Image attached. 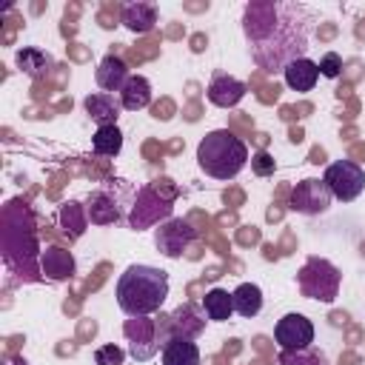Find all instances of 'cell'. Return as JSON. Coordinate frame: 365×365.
I'll return each instance as SVG.
<instances>
[{"mask_svg": "<svg viewBox=\"0 0 365 365\" xmlns=\"http://www.w3.org/2000/svg\"><path fill=\"white\" fill-rule=\"evenodd\" d=\"M171 111H174V106H171L168 100H163V103L151 106V114H154L157 120H171Z\"/></svg>", "mask_w": 365, "mask_h": 365, "instance_id": "30", "label": "cell"}, {"mask_svg": "<svg viewBox=\"0 0 365 365\" xmlns=\"http://www.w3.org/2000/svg\"><path fill=\"white\" fill-rule=\"evenodd\" d=\"M40 268H43V274H46L48 279L66 282V279L74 277L77 262H74V257H71L68 248H63V245H48V248L40 254Z\"/></svg>", "mask_w": 365, "mask_h": 365, "instance_id": "14", "label": "cell"}, {"mask_svg": "<svg viewBox=\"0 0 365 365\" xmlns=\"http://www.w3.org/2000/svg\"><path fill=\"white\" fill-rule=\"evenodd\" d=\"M120 103L125 111H140V108L151 106V83L143 74H131L120 91Z\"/></svg>", "mask_w": 365, "mask_h": 365, "instance_id": "19", "label": "cell"}, {"mask_svg": "<svg viewBox=\"0 0 365 365\" xmlns=\"http://www.w3.org/2000/svg\"><path fill=\"white\" fill-rule=\"evenodd\" d=\"M245 91H248V88H245L242 80L228 77V74H217V77L208 83L205 97H208V103L217 106V108H234V106L245 97Z\"/></svg>", "mask_w": 365, "mask_h": 365, "instance_id": "13", "label": "cell"}, {"mask_svg": "<svg viewBox=\"0 0 365 365\" xmlns=\"http://www.w3.org/2000/svg\"><path fill=\"white\" fill-rule=\"evenodd\" d=\"M299 140H302V131H299V128H297V131H291V143H299Z\"/></svg>", "mask_w": 365, "mask_h": 365, "instance_id": "34", "label": "cell"}, {"mask_svg": "<svg viewBox=\"0 0 365 365\" xmlns=\"http://www.w3.org/2000/svg\"><path fill=\"white\" fill-rule=\"evenodd\" d=\"M319 74L328 77V80L339 77V74H342V57H339L336 51H328V54L319 60Z\"/></svg>", "mask_w": 365, "mask_h": 365, "instance_id": "28", "label": "cell"}, {"mask_svg": "<svg viewBox=\"0 0 365 365\" xmlns=\"http://www.w3.org/2000/svg\"><path fill=\"white\" fill-rule=\"evenodd\" d=\"M17 66H20V71H26L31 77H43V74L51 71V57L37 51V48H20L17 51Z\"/></svg>", "mask_w": 365, "mask_h": 365, "instance_id": "25", "label": "cell"}, {"mask_svg": "<svg viewBox=\"0 0 365 365\" xmlns=\"http://www.w3.org/2000/svg\"><path fill=\"white\" fill-rule=\"evenodd\" d=\"M257 240H259V231H257V228H251V231H242V234H240V242H245V245H248V242H257Z\"/></svg>", "mask_w": 365, "mask_h": 365, "instance_id": "31", "label": "cell"}, {"mask_svg": "<svg viewBox=\"0 0 365 365\" xmlns=\"http://www.w3.org/2000/svg\"><path fill=\"white\" fill-rule=\"evenodd\" d=\"M123 194H131V185H125V180H106L103 188L88 194L86 202V217L94 225H111L123 217Z\"/></svg>", "mask_w": 365, "mask_h": 365, "instance_id": "5", "label": "cell"}, {"mask_svg": "<svg viewBox=\"0 0 365 365\" xmlns=\"http://www.w3.org/2000/svg\"><path fill=\"white\" fill-rule=\"evenodd\" d=\"M285 86L294 88V91H311L319 80V63L308 60V57H299L294 63L285 66Z\"/></svg>", "mask_w": 365, "mask_h": 365, "instance_id": "17", "label": "cell"}, {"mask_svg": "<svg viewBox=\"0 0 365 365\" xmlns=\"http://www.w3.org/2000/svg\"><path fill=\"white\" fill-rule=\"evenodd\" d=\"M331 191L325 185V180H317V177H305L299 180L294 188H291V197H288V205L305 217H317V214H325L328 205H331Z\"/></svg>", "mask_w": 365, "mask_h": 365, "instance_id": "8", "label": "cell"}, {"mask_svg": "<svg viewBox=\"0 0 365 365\" xmlns=\"http://www.w3.org/2000/svg\"><path fill=\"white\" fill-rule=\"evenodd\" d=\"M254 63L274 74L305 57L314 29V11L302 3H251L242 17Z\"/></svg>", "mask_w": 365, "mask_h": 365, "instance_id": "1", "label": "cell"}, {"mask_svg": "<svg viewBox=\"0 0 365 365\" xmlns=\"http://www.w3.org/2000/svg\"><path fill=\"white\" fill-rule=\"evenodd\" d=\"M194 240H197V228L188 220H165L154 234L157 251L168 259H180L191 248Z\"/></svg>", "mask_w": 365, "mask_h": 365, "instance_id": "9", "label": "cell"}, {"mask_svg": "<svg viewBox=\"0 0 365 365\" xmlns=\"http://www.w3.org/2000/svg\"><path fill=\"white\" fill-rule=\"evenodd\" d=\"M123 359H125V351L117 348V345H103V348L94 351L97 365H123Z\"/></svg>", "mask_w": 365, "mask_h": 365, "instance_id": "27", "label": "cell"}, {"mask_svg": "<svg viewBox=\"0 0 365 365\" xmlns=\"http://www.w3.org/2000/svg\"><path fill=\"white\" fill-rule=\"evenodd\" d=\"M274 168H277V163H274V157L268 151H257L251 157V171L257 177H268V174H274Z\"/></svg>", "mask_w": 365, "mask_h": 365, "instance_id": "29", "label": "cell"}, {"mask_svg": "<svg viewBox=\"0 0 365 365\" xmlns=\"http://www.w3.org/2000/svg\"><path fill=\"white\" fill-rule=\"evenodd\" d=\"M202 43H205V40H202V37H194V46H191V48H194V51H202V48H205V46H202Z\"/></svg>", "mask_w": 365, "mask_h": 365, "instance_id": "33", "label": "cell"}, {"mask_svg": "<svg viewBox=\"0 0 365 365\" xmlns=\"http://www.w3.org/2000/svg\"><path fill=\"white\" fill-rule=\"evenodd\" d=\"M171 217V200H160V194L154 191V185H145L137 191V202L131 208V228H145V225H154L157 220H168Z\"/></svg>", "mask_w": 365, "mask_h": 365, "instance_id": "12", "label": "cell"}, {"mask_svg": "<svg viewBox=\"0 0 365 365\" xmlns=\"http://www.w3.org/2000/svg\"><path fill=\"white\" fill-rule=\"evenodd\" d=\"M202 331H205V311H200L194 302H182L171 314H160V319H157V334H160L163 345L171 336L197 339Z\"/></svg>", "mask_w": 365, "mask_h": 365, "instance_id": "6", "label": "cell"}, {"mask_svg": "<svg viewBox=\"0 0 365 365\" xmlns=\"http://www.w3.org/2000/svg\"><path fill=\"white\" fill-rule=\"evenodd\" d=\"M83 106H86L88 117L97 123V128L100 125H117V117H120V108H123V103L114 100V94H106V91L88 94L83 100Z\"/></svg>", "mask_w": 365, "mask_h": 365, "instance_id": "16", "label": "cell"}, {"mask_svg": "<svg viewBox=\"0 0 365 365\" xmlns=\"http://www.w3.org/2000/svg\"><path fill=\"white\" fill-rule=\"evenodd\" d=\"M231 297H234V311L245 319H251L262 311V288L254 282H240Z\"/></svg>", "mask_w": 365, "mask_h": 365, "instance_id": "21", "label": "cell"}, {"mask_svg": "<svg viewBox=\"0 0 365 365\" xmlns=\"http://www.w3.org/2000/svg\"><path fill=\"white\" fill-rule=\"evenodd\" d=\"M325 185L331 191L334 200L351 202L365 191V168L354 160H336L325 168Z\"/></svg>", "mask_w": 365, "mask_h": 365, "instance_id": "7", "label": "cell"}, {"mask_svg": "<svg viewBox=\"0 0 365 365\" xmlns=\"http://www.w3.org/2000/svg\"><path fill=\"white\" fill-rule=\"evenodd\" d=\"M339 282H342L339 268L322 257H308L297 274L299 294L308 299H319V302H334L339 294Z\"/></svg>", "mask_w": 365, "mask_h": 365, "instance_id": "4", "label": "cell"}, {"mask_svg": "<svg viewBox=\"0 0 365 365\" xmlns=\"http://www.w3.org/2000/svg\"><path fill=\"white\" fill-rule=\"evenodd\" d=\"M91 148L100 157H117L123 148V131L117 125H100L91 137Z\"/></svg>", "mask_w": 365, "mask_h": 365, "instance_id": "23", "label": "cell"}, {"mask_svg": "<svg viewBox=\"0 0 365 365\" xmlns=\"http://www.w3.org/2000/svg\"><path fill=\"white\" fill-rule=\"evenodd\" d=\"M114 297L128 317H148L160 311L168 297V274L154 265H128L117 277Z\"/></svg>", "mask_w": 365, "mask_h": 365, "instance_id": "2", "label": "cell"}, {"mask_svg": "<svg viewBox=\"0 0 365 365\" xmlns=\"http://www.w3.org/2000/svg\"><path fill=\"white\" fill-rule=\"evenodd\" d=\"M279 365H328L325 354L314 345L297 348V351H279Z\"/></svg>", "mask_w": 365, "mask_h": 365, "instance_id": "26", "label": "cell"}, {"mask_svg": "<svg viewBox=\"0 0 365 365\" xmlns=\"http://www.w3.org/2000/svg\"><path fill=\"white\" fill-rule=\"evenodd\" d=\"M128 342H131V356L137 362H145L151 359L157 351H163V342H160V334H157V319H148V317H131L125 325H123Z\"/></svg>", "mask_w": 365, "mask_h": 365, "instance_id": "10", "label": "cell"}, {"mask_svg": "<svg viewBox=\"0 0 365 365\" xmlns=\"http://www.w3.org/2000/svg\"><path fill=\"white\" fill-rule=\"evenodd\" d=\"M274 339L279 345V351H297V348H308L314 342V325L308 317L302 314H285L282 319H277L274 325Z\"/></svg>", "mask_w": 365, "mask_h": 365, "instance_id": "11", "label": "cell"}, {"mask_svg": "<svg viewBox=\"0 0 365 365\" xmlns=\"http://www.w3.org/2000/svg\"><path fill=\"white\" fill-rule=\"evenodd\" d=\"M6 365H29V362H26L23 356H9V359H6Z\"/></svg>", "mask_w": 365, "mask_h": 365, "instance_id": "32", "label": "cell"}, {"mask_svg": "<svg viewBox=\"0 0 365 365\" xmlns=\"http://www.w3.org/2000/svg\"><path fill=\"white\" fill-rule=\"evenodd\" d=\"M248 163V145L231 131H208L197 145V165L214 180H234Z\"/></svg>", "mask_w": 365, "mask_h": 365, "instance_id": "3", "label": "cell"}, {"mask_svg": "<svg viewBox=\"0 0 365 365\" xmlns=\"http://www.w3.org/2000/svg\"><path fill=\"white\" fill-rule=\"evenodd\" d=\"M160 356H163V365H200V348H197V342L182 339V336L165 339Z\"/></svg>", "mask_w": 365, "mask_h": 365, "instance_id": "18", "label": "cell"}, {"mask_svg": "<svg viewBox=\"0 0 365 365\" xmlns=\"http://www.w3.org/2000/svg\"><path fill=\"white\" fill-rule=\"evenodd\" d=\"M157 23V9L151 3H128L123 6V26L134 34H145L151 31Z\"/></svg>", "mask_w": 365, "mask_h": 365, "instance_id": "20", "label": "cell"}, {"mask_svg": "<svg viewBox=\"0 0 365 365\" xmlns=\"http://www.w3.org/2000/svg\"><path fill=\"white\" fill-rule=\"evenodd\" d=\"M128 66L111 51V54H106L103 60H100V66H97V71H94V80H97V86L106 91V94H111V91H123V86L128 83Z\"/></svg>", "mask_w": 365, "mask_h": 365, "instance_id": "15", "label": "cell"}, {"mask_svg": "<svg viewBox=\"0 0 365 365\" xmlns=\"http://www.w3.org/2000/svg\"><path fill=\"white\" fill-rule=\"evenodd\" d=\"M60 225L66 228V234H68L71 240L80 237V234L86 231V225H88L86 205H80V202H74V200L63 202V205H60Z\"/></svg>", "mask_w": 365, "mask_h": 365, "instance_id": "24", "label": "cell"}, {"mask_svg": "<svg viewBox=\"0 0 365 365\" xmlns=\"http://www.w3.org/2000/svg\"><path fill=\"white\" fill-rule=\"evenodd\" d=\"M202 311H205V317L211 322H225L234 314V297L228 291H222V288H211L202 297Z\"/></svg>", "mask_w": 365, "mask_h": 365, "instance_id": "22", "label": "cell"}]
</instances>
